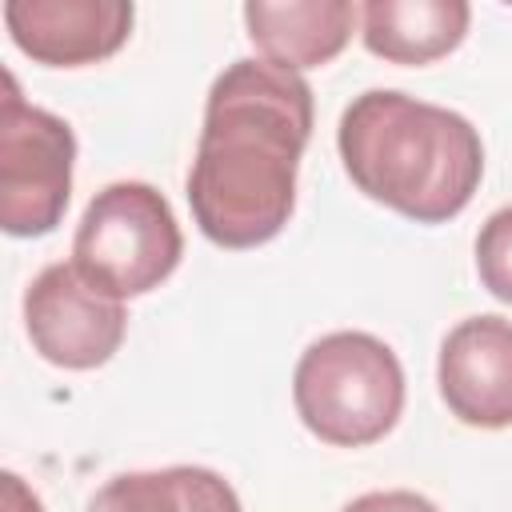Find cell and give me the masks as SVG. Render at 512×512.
<instances>
[{"mask_svg": "<svg viewBox=\"0 0 512 512\" xmlns=\"http://www.w3.org/2000/svg\"><path fill=\"white\" fill-rule=\"evenodd\" d=\"M336 148L368 200L416 224L460 216L484 176L480 132L460 112L392 88L360 92L344 108Z\"/></svg>", "mask_w": 512, "mask_h": 512, "instance_id": "2", "label": "cell"}, {"mask_svg": "<svg viewBox=\"0 0 512 512\" xmlns=\"http://www.w3.org/2000/svg\"><path fill=\"white\" fill-rule=\"evenodd\" d=\"M312 136V88L272 60L228 64L208 92L188 208L220 248H256L280 236L296 208V168Z\"/></svg>", "mask_w": 512, "mask_h": 512, "instance_id": "1", "label": "cell"}, {"mask_svg": "<svg viewBox=\"0 0 512 512\" xmlns=\"http://www.w3.org/2000/svg\"><path fill=\"white\" fill-rule=\"evenodd\" d=\"M436 384L448 412L472 428L512 424V320L468 316L460 320L436 360Z\"/></svg>", "mask_w": 512, "mask_h": 512, "instance_id": "8", "label": "cell"}, {"mask_svg": "<svg viewBox=\"0 0 512 512\" xmlns=\"http://www.w3.org/2000/svg\"><path fill=\"white\" fill-rule=\"evenodd\" d=\"M180 252L184 236L172 204L144 180H116L100 188L72 236L76 272L116 300L160 288L176 272Z\"/></svg>", "mask_w": 512, "mask_h": 512, "instance_id": "4", "label": "cell"}, {"mask_svg": "<svg viewBox=\"0 0 512 512\" xmlns=\"http://www.w3.org/2000/svg\"><path fill=\"white\" fill-rule=\"evenodd\" d=\"M360 8L348 0H248V40L280 68H320L352 40Z\"/></svg>", "mask_w": 512, "mask_h": 512, "instance_id": "9", "label": "cell"}, {"mask_svg": "<svg viewBox=\"0 0 512 512\" xmlns=\"http://www.w3.org/2000/svg\"><path fill=\"white\" fill-rule=\"evenodd\" d=\"M76 136L68 120L28 104L4 72L0 96V224L8 236H44L72 196Z\"/></svg>", "mask_w": 512, "mask_h": 512, "instance_id": "5", "label": "cell"}, {"mask_svg": "<svg viewBox=\"0 0 512 512\" xmlns=\"http://www.w3.org/2000/svg\"><path fill=\"white\" fill-rule=\"evenodd\" d=\"M472 8L464 0H368L360 8L364 48L392 64H432L460 48Z\"/></svg>", "mask_w": 512, "mask_h": 512, "instance_id": "10", "label": "cell"}, {"mask_svg": "<svg viewBox=\"0 0 512 512\" xmlns=\"http://www.w3.org/2000/svg\"><path fill=\"white\" fill-rule=\"evenodd\" d=\"M0 512H44V504L36 500V492L16 472H4V480H0Z\"/></svg>", "mask_w": 512, "mask_h": 512, "instance_id": "14", "label": "cell"}, {"mask_svg": "<svg viewBox=\"0 0 512 512\" xmlns=\"http://www.w3.org/2000/svg\"><path fill=\"white\" fill-rule=\"evenodd\" d=\"M24 328L32 348L56 364V368H72V372H88L100 368L116 356L128 316L124 304L100 288H92L76 264L60 260L48 264L24 292Z\"/></svg>", "mask_w": 512, "mask_h": 512, "instance_id": "6", "label": "cell"}, {"mask_svg": "<svg viewBox=\"0 0 512 512\" xmlns=\"http://www.w3.org/2000/svg\"><path fill=\"white\" fill-rule=\"evenodd\" d=\"M128 0H8L4 28L12 44L48 68L108 60L132 36Z\"/></svg>", "mask_w": 512, "mask_h": 512, "instance_id": "7", "label": "cell"}, {"mask_svg": "<svg viewBox=\"0 0 512 512\" xmlns=\"http://www.w3.org/2000/svg\"><path fill=\"white\" fill-rule=\"evenodd\" d=\"M292 400L312 436L336 448H364L400 420L404 368L372 332H328L296 360Z\"/></svg>", "mask_w": 512, "mask_h": 512, "instance_id": "3", "label": "cell"}, {"mask_svg": "<svg viewBox=\"0 0 512 512\" xmlns=\"http://www.w3.org/2000/svg\"><path fill=\"white\" fill-rule=\"evenodd\" d=\"M340 512H440L428 496L408 492V488H388V492H364Z\"/></svg>", "mask_w": 512, "mask_h": 512, "instance_id": "13", "label": "cell"}, {"mask_svg": "<svg viewBox=\"0 0 512 512\" xmlns=\"http://www.w3.org/2000/svg\"><path fill=\"white\" fill-rule=\"evenodd\" d=\"M476 272L496 300L512 304V204L484 220L476 236Z\"/></svg>", "mask_w": 512, "mask_h": 512, "instance_id": "12", "label": "cell"}, {"mask_svg": "<svg viewBox=\"0 0 512 512\" xmlns=\"http://www.w3.org/2000/svg\"><path fill=\"white\" fill-rule=\"evenodd\" d=\"M88 512H240V496L212 468L172 464L112 476L88 500Z\"/></svg>", "mask_w": 512, "mask_h": 512, "instance_id": "11", "label": "cell"}]
</instances>
